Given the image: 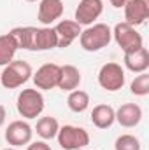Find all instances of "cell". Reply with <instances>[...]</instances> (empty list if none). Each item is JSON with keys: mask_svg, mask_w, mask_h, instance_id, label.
<instances>
[{"mask_svg": "<svg viewBox=\"0 0 149 150\" xmlns=\"http://www.w3.org/2000/svg\"><path fill=\"white\" fill-rule=\"evenodd\" d=\"M112 40V30L109 25L105 23H97V25H90L86 30L81 32L79 42L81 47L88 52H97L104 47H107Z\"/></svg>", "mask_w": 149, "mask_h": 150, "instance_id": "1", "label": "cell"}, {"mask_svg": "<svg viewBox=\"0 0 149 150\" xmlns=\"http://www.w3.org/2000/svg\"><path fill=\"white\" fill-rule=\"evenodd\" d=\"M32 75H34V72H32V67L28 61L16 59V61H11L9 65H5L4 72L0 75V84L5 89H16L19 86H23L25 82H28Z\"/></svg>", "mask_w": 149, "mask_h": 150, "instance_id": "2", "label": "cell"}, {"mask_svg": "<svg viewBox=\"0 0 149 150\" xmlns=\"http://www.w3.org/2000/svg\"><path fill=\"white\" fill-rule=\"evenodd\" d=\"M18 113L23 119H37L44 110V96L39 89H23L16 100Z\"/></svg>", "mask_w": 149, "mask_h": 150, "instance_id": "3", "label": "cell"}, {"mask_svg": "<svg viewBox=\"0 0 149 150\" xmlns=\"http://www.w3.org/2000/svg\"><path fill=\"white\" fill-rule=\"evenodd\" d=\"M112 38L116 40V44L121 47V51L126 52H133L140 47H144V38L142 35L135 30V26L128 25V23H117L112 30Z\"/></svg>", "mask_w": 149, "mask_h": 150, "instance_id": "4", "label": "cell"}, {"mask_svg": "<svg viewBox=\"0 0 149 150\" xmlns=\"http://www.w3.org/2000/svg\"><path fill=\"white\" fill-rule=\"evenodd\" d=\"M58 145L63 150H84L90 145V134L84 127L63 126L58 129Z\"/></svg>", "mask_w": 149, "mask_h": 150, "instance_id": "5", "label": "cell"}, {"mask_svg": "<svg viewBox=\"0 0 149 150\" xmlns=\"http://www.w3.org/2000/svg\"><path fill=\"white\" fill-rule=\"evenodd\" d=\"M125 70L117 63H105L98 72V84L105 91H119L125 86Z\"/></svg>", "mask_w": 149, "mask_h": 150, "instance_id": "6", "label": "cell"}, {"mask_svg": "<svg viewBox=\"0 0 149 150\" xmlns=\"http://www.w3.org/2000/svg\"><path fill=\"white\" fill-rule=\"evenodd\" d=\"M32 134H34V129L27 120H12L5 129V142L11 147L18 149V147L28 145L32 142Z\"/></svg>", "mask_w": 149, "mask_h": 150, "instance_id": "7", "label": "cell"}, {"mask_svg": "<svg viewBox=\"0 0 149 150\" xmlns=\"http://www.w3.org/2000/svg\"><path fill=\"white\" fill-rule=\"evenodd\" d=\"M104 12V2L102 0H81L75 7V23L81 26H90L95 23V19L100 18Z\"/></svg>", "mask_w": 149, "mask_h": 150, "instance_id": "8", "label": "cell"}, {"mask_svg": "<svg viewBox=\"0 0 149 150\" xmlns=\"http://www.w3.org/2000/svg\"><path fill=\"white\" fill-rule=\"evenodd\" d=\"M60 72L62 67L56 63H46L34 74V84L37 89L42 91H49L53 87H58V80H60Z\"/></svg>", "mask_w": 149, "mask_h": 150, "instance_id": "9", "label": "cell"}, {"mask_svg": "<svg viewBox=\"0 0 149 150\" xmlns=\"http://www.w3.org/2000/svg\"><path fill=\"white\" fill-rule=\"evenodd\" d=\"M149 18V2L148 0H128L125 5V23L132 26L142 25Z\"/></svg>", "mask_w": 149, "mask_h": 150, "instance_id": "10", "label": "cell"}, {"mask_svg": "<svg viewBox=\"0 0 149 150\" xmlns=\"http://www.w3.org/2000/svg\"><path fill=\"white\" fill-rule=\"evenodd\" d=\"M81 25H77L75 21H70V19H62L56 26H54V33H56V38H58V44L56 47H69L75 38H79L81 35Z\"/></svg>", "mask_w": 149, "mask_h": 150, "instance_id": "11", "label": "cell"}, {"mask_svg": "<svg viewBox=\"0 0 149 150\" xmlns=\"http://www.w3.org/2000/svg\"><path fill=\"white\" fill-rule=\"evenodd\" d=\"M116 120L123 127H135L142 120V108L137 103H125L116 110Z\"/></svg>", "mask_w": 149, "mask_h": 150, "instance_id": "12", "label": "cell"}, {"mask_svg": "<svg viewBox=\"0 0 149 150\" xmlns=\"http://www.w3.org/2000/svg\"><path fill=\"white\" fill-rule=\"evenodd\" d=\"M63 14L62 0H40L39 4V21L42 25H51L58 21Z\"/></svg>", "mask_w": 149, "mask_h": 150, "instance_id": "13", "label": "cell"}, {"mask_svg": "<svg viewBox=\"0 0 149 150\" xmlns=\"http://www.w3.org/2000/svg\"><path fill=\"white\" fill-rule=\"evenodd\" d=\"M125 67L133 74H142L149 68V51L146 47H140L133 52L125 54Z\"/></svg>", "mask_w": 149, "mask_h": 150, "instance_id": "14", "label": "cell"}, {"mask_svg": "<svg viewBox=\"0 0 149 150\" xmlns=\"http://www.w3.org/2000/svg\"><path fill=\"white\" fill-rule=\"evenodd\" d=\"M116 120V110L111 105H97L91 110V122L98 129H107L111 127Z\"/></svg>", "mask_w": 149, "mask_h": 150, "instance_id": "15", "label": "cell"}, {"mask_svg": "<svg viewBox=\"0 0 149 150\" xmlns=\"http://www.w3.org/2000/svg\"><path fill=\"white\" fill-rule=\"evenodd\" d=\"M81 84V72L79 68L74 67V65H65L62 67V72H60V80H58V87L62 91H74L79 87Z\"/></svg>", "mask_w": 149, "mask_h": 150, "instance_id": "16", "label": "cell"}, {"mask_svg": "<svg viewBox=\"0 0 149 150\" xmlns=\"http://www.w3.org/2000/svg\"><path fill=\"white\" fill-rule=\"evenodd\" d=\"M56 44H58V38L54 33V28H51V26L35 28L34 51H49V49H54Z\"/></svg>", "mask_w": 149, "mask_h": 150, "instance_id": "17", "label": "cell"}, {"mask_svg": "<svg viewBox=\"0 0 149 150\" xmlns=\"http://www.w3.org/2000/svg\"><path fill=\"white\" fill-rule=\"evenodd\" d=\"M9 35L14 38L18 49L34 51V38H35V28L34 26H16L9 32Z\"/></svg>", "mask_w": 149, "mask_h": 150, "instance_id": "18", "label": "cell"}, {"mask_svg": "<svg viewBox=\"0 0 149 150\" xmlns=\"http://www.w3.org/2000/svg\"><path fill=\"white\" fill-rule=\"evenodd\" d=\"M58 129H60V124L54 117L47 115V117H40L37 120V126H35V131L42 140H53L56 138L58 134Z\"/></svg>", "mask_w": 149, "mask_h": 150, "instance_id": "19", "label": "cell"}, {"mask_svg": "<svg viewBox=\"0 0 149 150\" xmlns=\"http://www.w3.org/2000/svg\"><path fill=\"white\" fill-rule=\"evenodd\" d=\"M18 51V45L14 42V38L9 33L0 35V67H5L12 61L14 54Z\"/></svg>", "mask_w": 149, "mask_h": 150, "instance_id": "20", "label": "cell"}, {"mask_svg": "<svg viewBox=\"0 0 149 150\" xmlns=\"http://www.w3.org/2000/svg\"><path fill=\"white\" fill-rule=\"evenodd\" d=\"M67 105L72 112L82 113L90 107V94L82 89H74V91H70V94L67 98Z\"/></svg>", "mask_w": 149, "mask_h": 150, "instance_id": "21", "label": "cell"}, {"mask_svg": "<svg viewBox=\"0 0 149 150\" xmlns=\"http://www.w3.org/2000/svg\"><path fill=\"white\" fill-rule=\"evenodd\" d=\"M130 91L135 96H148L149 94V75L146 72L137 75L132 80V84H130Z\"/></svg>", "mask_w": 149, "mask_h": 150, "instance_id": "22", "label": "cell"}, {"mask_svg": "<svg viewBox=\"0 0 149 150\" xmlns=\"http://www.w3.org/2000/svg\"><path fill=\"white\" fill-rule=\"evenodd\" d=\"M114 150H140V142L133 134H121L114 143Z\"/></svg>", "mask_w": 149, "mask_h": 150, "instance_id": "23", "label": "cell"}, {"mask_svg": "<svg viewBox=\"0 0 149 150\" xmlns=\"http://www.w3.org/2000/svg\"><path fill=\"white\" fill-rule=\"evenodd\" d=\"M27 150H51V147L46 142H34L27 147Z\"/></svg>", "mask_w": 149, "mask_h": 150, "instance_id": "24", "label": "cell"}, {"mask_svg": "<svg viewBox=\"0 0 149 150\" xmlns=\"http://www.w3.org/2000/svg\"><path fill=\"white\" fill-rule=\"evenodd\" d=\"M109 2H111L112 7L121 9V7H125V5H126V2H128V0H109Z\"/></svg>", "mask_w": 149, "mask_h": 150, "instance_id": "25", "label": "cell"}, {"mask_svg": "<svg viewBox=\"0 0 149 150\" xmlns=\"http://www.w3.org/2000/svg\"><path fill=\"white\" fill-rule=\"evenodd\" d=\"M5 117H7V112H5V107H4V105H0V127H2V124L5 122Z\"/></svg>", "mask_w": 149, "mask_h": 150, "instance_id": "26", "label": "cell"}, {"mask_svg": "<svg viewBox=\"0 0 149 150\" xmlns=\"http://www.w3.org/2000/svg\"><path fill=\"white\" fill-rule=\"evenodd\" d=\"M4 150H16L14 147H9V149H4Z\"/></svg>", "mask_w": 149, "mask_h": 150, "instance_id": "27", "label": "cell"}, {"mask_svg": "<svg viewBox=\"0 0 149 150\" xmlns=\"http://www.w3.org/2000/svg\"><path fill=\"white\" fill-rule=\"evenodd\" d=\"M27 2H37V0H27Z\"/></svg>", "mask_w": 149, "mask_h": 150, "instance_id": "28", "label": "cell"}]
</instances>
